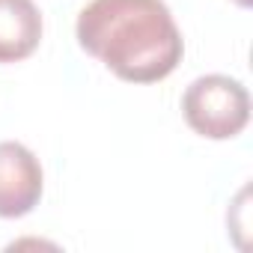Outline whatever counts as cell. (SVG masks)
<instances>
[{
    "instance_id": "6da1fadb",
    "label": "cell",
    "mask_w": 253,
    "mask_h": 253,
    "mask_svg": "<svg viewBox=\"0 0 253 253\" xmlns=\"http://www.w3.org/2000/svg\"><path fill=\"white\" fill-rule=\"evenodd\" d=\"M86 54L128 84H155L185 54L182 30L164 0H89L75 24Z\"/></svg>"
},
{
    "instance_id": "7a4b0ae2",
    "label": "cell",
    "mask_w": 253,
    "mask_h": 253,
    "mask_svg": "<svg viewBox=\"0 0 253 253\" xmlns=\"http://www.w3.org/2000/svg\"><path fill=\"white\" fill-rule=\"evenodd\" d=\"M185 122L209 140H229L244 131L250 119L247 86L229 75H203L182 95Z\"/></svg>"
},
{
    "instance_id": "3957f363",
    "label": "cell",
    "mask_w": 253,
    "mask_h": 253,
    "mask_svg": "<svg viewBox=\"0 0 253 253\" xmlns=\"http://www.w3.org/2000/svg\"><path fill=\"white\" fill-rule=\"evenodd\" d=\"M45 176L39 158L18 140L0 143V217H24L42 200Z\"/></svg>"
},
{
    "instance_id": "277c9868",
    "label": "cell",
    "mask_w": 253,
    "mask_h": 253,
    "mask_svg": "<svg viewBox=\"0 0 253 253\" xmlns=\"http://www.w3.org/2000/svg\"><path fill=\"white\" fill-rule=\"evenodd\" d=\"M42 42V12L33 0H0V63L27 60Z\"/></svg>"
},
{
    "instance_id": "5b68a950",
    "label": "cell",
    "mask_w": 253,
    "mask_h": 253,
    "mask_svg": "<svg viewBox=\"0 0 253 253\" xmlns=\"http://www.w3.org/2000/svg\"><path fill=\"white\" fill-rule=\"evenodd\" d=\"M232 3H235V6H244V9H247V6L253 3V0H232Z\"/></svg>"
}]
</instances>
